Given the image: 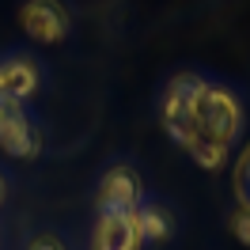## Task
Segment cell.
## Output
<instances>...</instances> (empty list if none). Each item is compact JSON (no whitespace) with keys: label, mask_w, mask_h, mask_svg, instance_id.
I'll list each match as a JSON object with an SVG mask.
<instances>
[{"label":"cell","mask_w":250,"mask_h":250,"mask_svg":"<svg viewBox=\"0 0 250 250\" xmlns=\"http://www.w3.org/2000/svg\"><path fill=\"white\" fill-rule=\"evenodd\" d=\"M239 133H243V103L228 87L205 83L197 99V141L186 148L189 159L205 171H220L231 156Z\"/></svg>","instance_id":"cell-1"},{"label":"cell","mask_w":250,"mask_h":250,"mask_svg":"<svg viewBox=\"0 0 250 250\" xmlns=\"http://www.w3.org/2000/svg\"><path fill=\"white\" fill-rule=\"evenodd\" d=\"M205 80L197 76H174L163 95V129L171 133L178 148H189L197 141V99H201Z\"/></svg>","instance_id":"cell-2"},{"label":"cell","mask_w":250,"mask_h":250,"mask_svg":"<svg viewBox=\"0 0 250 250\" xmlns=\"http://www.w3.org/2000/svg\"><path fill=\"white\" fill-rule=\"evenodd\" d=\"M0 152L16 159H34L42 152V141H38L23 103H12V99H0Z\"/></svg>","instance_id":"cell-3"},{"label":"cell","mask_w":250,"mask_h":250,"mask_svg":"<svg viewBox=\"0 0 250 250\" xmlns=\"http://www.w3.org/2000/svg\"><path fill=\"white\" fill-rule=\"evenodd\" d=\"M19 23H23L27 38L42 42V46H57L68 34V12L57 0H27L19 8Z\"/></svg>","instance_id":"cell-4"},{"label":"cell","mask_w":250,"mask_h":250,"mask_svg":"<svg viewBox=\"0 0 250 250\" xmlns=\"http://www.w3.org/2000/svg\"><path fill=\"white\" fill-rule=\"evenodd\" d=\"M144 235L137 228V212H99L91 231V250H141Z\"/></svg>","instance_id":"cell-5"},{"label":"cell","mask_w":250,"mask_h":250,"mask_svg":"<svg viewBox=\"0 0 250 250\" xmlns=\"http://www.w3.org/2000/svg\"><path fill=\"white\" fill-rule=\"evenodd\" d=\"M141 178L129 167H114L106 171L103 186H99V212H137L141 208Z\"/></svg>","instance_id":"cell-6"},{"label":"cell","mask_w":250,"mask_h":250,"mask_svg":"<svg viewBox=\"0 0 250 250\" xmlns=\"http://www.w3.org/2000/svg\"><path fill=\"white\" fill-rule=\"evenodd\" d=\"M38 91V68L27 57H8L0 61V99L12 103H27Z\"/></svg>","instance_id":"cell-7"},{"label":"cell","mask_w":250,"mask_h":250,"mask_svg":"<svg viewBox=\"0 0 250 250\" xmlns=\"http://www.w3.org/2000/svg\"><path fill=\"white\" fill-rule=\"evenodd\" d=\"M137 228H141L144 243H159V239H171V231H174L171 216H167V212H163L159 205H141V208H137Z\"/></svg>","instance_id":"cell-8"},{"label":"cell","mask_w":250,"mask_h":250,"mask_svg":"<svg viewBox=\"0 0 250 250\" xmlns=\"http://www.w3.org/2000/svg\"><path fill=\"white\" fill-rule=\"evenodd\" d=\"M231 235L243 247H250V208H243V205L231 212Z\"/></svg>","instance_id":"cell-9"},{"label":"cell","mask_w":250,"mask_h":250,"mask_svg":"<svg viewBox=\"0 0 250 250\" xmlns=\"http://www.w3.org/2000/svg\"><path fill=\"white\" fill-rule=\"evenodd\" d=\"M31 250H61V243L57 239H49V235H42V239H34Z\"/></svg>","instance_id":"cell-10"},{"label":"cell","mask_w":250,"mask_h":250,"mask_svg":"<svg viewBox=\"0 0 250 250\" xmlns=\"http://www.w3.org/2000/svg\"><path fill=\"white\" fill-rule=\"evenodd\" d=\"M4 197H8V182H4V174H0V205H4Z\"/></svg>","instance_id":"cell-11"}]
</instances>
